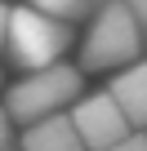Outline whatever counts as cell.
Wrapping results in <instances>:
<instances>
[{
  "label": "cell",
  "instance_id": "cell-1",
  "mask_svg": "<svg viewBox=\"0 0 147 151\" xmlns=\"http://www.w3.org/2000/svg\"><path fill=\"white\" fill-rule=\"evenodd\" d=\"M71 45V22L62 18H49L31 5H14L9 9V31H5V49L18 67L27 71H40V67H54Z\"/></svg>",
  "mask_w": 147,
  "mask_h": 151
},
{
  "label": "cell",
  "instance_id": "cell-2",
  "mask_svg": "<svg viewBox=\"0 0 147 151\" xmlns=\"http://www.w3.org/2000/svg\"><path fill=\"white\" fill-rule=\"evenodd\" d=\"M138 49H143V31L125 9V0H103V9L89 22L80 62L89 71H125V62H138Z\"/></svg>",
  "mask_w": 147,
  "mask_h": 151
},
{
  "label": "cell",
  "instance_id": "cell-3",
  "mask_svg": "<svg viewBox=\"0 0 147 151\" xmlns=\"http://www.w3.org/2000/svg\"><path fill=\"white\" fill-rule=\"evenodd\" d=\"M76 93H80V71L71 67V62H54V67L27 71V80H18V85L9 89L5 111H9V120L36 124V120L62 116Z\"/></svg>",
  "mask_w": 147,
  "mask_h": 151
},
{
  "label": "cell",
  "instance_id": "cell-4",
  "mask_svg": "<svg viewBox=\"0 0 147 151\" xmlns=\"http://www.w3.org/2000/svg\"><path fill=\"white\" fill-rule=\"evenodd\" d=\"M67 116H71V124H76V133H80V147H89V151H112L120 138L134 133L112 93H94V98L71 102Z\"/></svg>",
  "mask_w": 147,
  "mask_h": 151
},
{
  "label": "cell",
  "instance_id": "cell-5",
  "mask_svg": "<svg viewBox=\"0 0 147 151\" xmlns=\"http://www.w3.org/2000/svg\"><path fill=\"white\" fill-rule=\"evenodd\" d=\"M107 93L125 111L129 129H147V62H129L125 71H116V80H112Z\"/></svg>",
  "mask_w": 147,
  "mask_h": 151
},
{
  "label": "cell",
  "instance_id": "cell-6",
  "mask_svg": "<svg viewBox=\"0 0 147 151\" xmlns=\"http://www.w3.org/2000/svg\"><path fill=\"white\" fill-rule=\"evenodd\" d=\"M22 151H85V147H80V133H76V124H71V116L62 111V116L27 124Z\"/></svg>",
  "mask_w": 147,
  "mask_h": 151
},
{
  "label": "cell",
  "instance_id": "cell-7",
  "mask_svg": "<svg viewBox=\"0 0 147 151\" xmlns=\"http://www.w3.org/2000/svg\"><path fill=\"white\" fill-rule=\"evenodd\" d=\"M22 5H31V9H40L49 18H62V22H76V18L89 14L94 0H22Z\"/></svg>",
  "mask_w": 147,
  "mask_h": 151
},
{
  "label": "cell",
  "instance_id": "cell-8",
  "mask_svg": "<svg viewBox=\"0 0 147 151\" xmlns=\"http://www.w3.org/2000/svg\"><path fill=\"white\" fill-rule=\"evenodd\" d=\"M125 9L134 14V22H138V31L147 36V0H125Z\"/></svg>",
  "mask_w": 147,
  "mask_h": 151
},
{
  "label": "cell",
  "instance_id": "cell-9",
  "mask_svg": "<svg viewBox=\"0 0 147 151\" xmlns=\"http://www.w3.org/2000/svg\"><path fill=\"white\" fill-rule=\"evenodd\" d=\"M112 151H147V133H129V138H120Z\"/></svg>",
  "mask_w": 147,
  "mask_h": 151
},
{
  "label": "cell",
  "instance_id": "cell-10",
  "mask_svg": "<svg viewBox=\"0 0 147 151\" xmlns=\"http://www.w3.org/2000/svg\"><path fill=\"white\" fill-rule=\"evenodd\" d=\"M14 147V120H9V111H0V151H9Z\"/></svg>",
  "mask_w": 147,
  "mask_h": 151
},
{
  "label": "cell",
  "instance_id": "cell-11",
  "mask_svg": "<svg viewBox=\"0 0 147 151\" xmlns=\"http://www.w3.org/2000/svg\"><path fill=\"white\" fill-rule=\"evenodd\" d=\"M5 31H9V5L0 0V45H5Z\"/></svg>",
  "mask_w": 147,
  "mask_h": 151
}]
</instances>
